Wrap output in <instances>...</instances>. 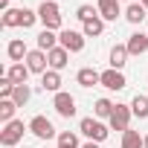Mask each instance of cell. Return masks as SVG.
Wrapping results in <instances>:
<instances>
[{
  "instance_id": "cell-1",
  "label": "cell",
  "mask_w": 148,
  "mask_h": 148,
  "mask_svg": "<svg viewBox=\"0 0 148 148\" xmlns=\"http://www.w3.org/2000/svg\"><path fill=\"white\" fill-rule=\"evenodd\" d=\"M79 131H82L90 142H105V139L110 136V125H105V122H99V119H93V116H84V119L79 122Z\"/></svg>"
},
{
  "instance_id": "cell-2",
  "label": "cell",
  "mask_w": 148,
  "mask_h": 148,
  "mask_svg": "<svg viewBox=\"0 0 148 148\" xmlns=\"http://www.w3.org/2000/svg\"><path fill=\"white\" fill-rule=\"evenodd\" d=\"M38 18H41L44 29H52V32L61 29V9H58L55 0H44V3L38 6Z\"/></svg>"
},
{
  "instance_id": "cell-3",
  "label": "cell",
  "mask_w": 148,
  "mask_h": 148,
  "mask_svg": "<svg viewBox=\"0 0 148 148\" xmlns=\"http://www.w3.org/2000/svg\"><path fill=\"white\" fill-rule=\"evenodd\" d=\"M29 131V125H23L21 119H12V122H6L3 125V131H0V145H6V148H15L21 139H23V134Z\"/></svg>"
},
{
  "instance_id": "cell-4",
  "label": "cell",
  "mask_w": 148,
  "mask_h": 148,
  "mask_svg": "<svg viewBox=\"0 0 148 148\" xmlns=\"http://www.w3.org/2000/svg\"><path fill=\"white\" fill-rule=\"evenodd\" d=\"M131 116H134V110H131V105H116L113 108V113H110V119H108V125H110V131H131L128 125H131Z\"/></svg>"
},
{
  "instance_id": "cell-5",
  "label": "cell",
  "mask_w": 148,
  "mask_h": 148,
  "mask_svg": "<svg viewBox=\"0 0 148 148\" xmlns=\"http://www.w3.org/2000/svg\"><path fill=\"white\" fill-rule=\"evenodd\" d=\"M58 44H61L67 52H82V49H84V32H76V29H61Z\"/></svg>"
},
{
  "instance_id": "cell-6",
  "label": "cell",
  "mask_w": 148,
  "mask_h": 148,
  "mask_svg": "<svg viewBox=\"0 0 148 148\" xmlns=\"http://www.w3.org/2000/svg\"><path fill=\"white\" fill-rule=\"evenodd\" d=\"M52 108H55V113H58V116H64V119L76 116V99H73L70 93H64V90L52 96Z\"/></svg>"
},
{
  "instance_id": "cell-7",
  "label": "cell",
  "mask_w": 148,
  "mask_h": 148,
  "mask_svg": "<svg viewBox=\"0 0 148 148\" xmlns=\"http://www.w3.org/2000/svg\"><path fill=\"white\" fill-rule=\"evenodd\" d=\"M29 134H35L38 139H52L55 136V128L47 116H32L29 119Z\"/></svg>"
},
{
  "instance_id": "cell-8",
  "label": "cell",
  "mask_w": 148,
  "mask_h": 148,
  "mask_svg": "<svg viewBox=\"0 0 148 148\" xmlns=\"http://www.w3.org/2000/svg\"><path fill=\"white\" fill-rule=\"evenodd\" d=\"M23 64L29 67V73H38V76H44L47 67H49V58H47V52H44V49H29V55H26V61H23Z\"/></svg>"
},
{
  "instance_id": "cell-9",
  "label": "cell",
  "mask_w": 148,
  "mask_h": 148,
  "mask_svg": "<svg viewBox=\"0 0 148 148\" xmlns=\"http://www.w3.org/2000/svg\"><path fill=\"white\" fill-rule=\"evenodd\" d=\"M102 87H108V90H125L128 82L122 76V70H105L102 73Z\"/></svg>"
},
{
  "instance_id": "cell-10",
  "label": "cell",
  "mask_w": 148,
  "mask_h": 148,
  "mask_svg": "<svg viewBox=\"0 0 148 148\" xmlns=\"http://www.w3.org/2000/svg\"><path fill=\"white\" fill-rule=\"evenodd\" d=\"M125 47H128L131 55H145V52H148V32H134Z\"/></svg>"
},
{
  "instance_id": "cell-11",
  "label": "cell",
  "mask_w": 148,
  "mask_h": 148,
  "mask_svg": "<svg viewBox=\"0 0 148 148\" xmlns=\"http://www.w3.org/2000/svg\"><path fill=\"white\" fill-rule=\"evenodd\" d=\"M76 82H79L82 87H96V84H102V73L93 70V67H82V70L76 73Z\"/></svg>"
},
{
  "instance_id": "cell-12",
  "label": "cell",
  "mask_w": 148,
  "mask_h": 148,
  "mask_svg": "<svg viewBox=\"0 0 148 148\" xmlns=\"http://www.w3.org/2000/svg\"><path fill=\"white\" fill-rule=\"evenodd\" d=\"M122 0H99V15H102V21H116L119 15H122Z\"/></svg>"
},
{
  "instance_id": "cell-13",
  "label": "cell",
  "mask_w": 148,
  "mask_h": 148,
  "mask_svg": "<svg viewBox=\"0 0 148 148\" xmlns=\"http://www.w3.org/2000/svg\"><path fill=\"white\" fill-rule=\"evenodd\" d=\"M47 58H49V70H64V67H67V61H70V52L58 44L55 49H49V52H47Z\"/></svg>"
},
{
  "instance_id": "cell-14",
  "label": "cell",
  "mask_w": 148,
  "mask_h": 148,
  "mask_svg": "<svg viewBox=\"0 0 148 148\" xmlns=\"http://www.w3.org/2000/svg\"><path fill=\"white\" fill-rule=\"evenodd\" d=\"M6 55H9L15 64H21V61H26L29 49H26V44H23L21 38H15V41H9V47H6Z\"/></svg>"
},
{
  "instance_id": "cell-15",
  "label": "cell",
  "mask_w": 148,
  "mask_h": 148,
  "mask_svg": "<svg viewBox=\"0 0 148 148\" xmlns=\"http://www.w3.org/2000/svg\"><path fill=\"white\" fill-rule=\"evenodd\" d=\"M3 76H9V82L12 84H26V79H29V67L21 61V64H12L6 73H3Z\"/></svg>"
},
{
  "instance_id": "cell-16",
  "label": "cell",
  "mask_w": 148,
  "mask_h": 148,
  "mask_svg": "<svg viewBox=\"0 0 148 148\" xmlns=\"http://www.w3.org/2000/svg\"><path fill=\"white\" fill-rule=\"evenodd\" d=\"M41 87L47 93H61V76H58V70H47L44 76H41Z\"/></svg>"
},
{
  "instance_id": "cell-17",
  "label": "cell",
  "mask_w": 148,
  "mask_h": 148,
  "mask_svg": "<svg viewBox=\"0 0 148 148\" xmlns=\"http://www.w3.org/2000/svg\"><path fill=\"white\" fill-rule=\"evenodd\" d=\"M128 55H131L128 47H125V44H116V47L110 49V70H122V67L128 64Z\"/></svg>"
},
{
  "instance_id": "cell-18",
  "label": "cell",
  "mask_w": 148,
  "mask_h": 148,
  "mask_svg": "<svg viewBox=\"0 0 148 148\" xmlns=\"http://www.w3.org/2000/svg\"><path fill=\"white\" fill-rule=\"evenodd\" d=\"M145 12H148V9H145L142 3H136V0H134V3H128V9H125V21L136 26V23L145 21Z\"/></svg>"
},
{
  "instance_id": "cell-19",
  "label": "cell",
  "mask_w": 148,
  "mask_h": 148,
  "mask_svg": "<svg viewBox=\"0 0 148 148\" xmlns=\"http://www.w3.org/2000/svg\"><path fill=\"white\" fill-rule=\"evenodd\" d=\"M55 47H58V35H55L52 29H41V35H38V49L49 52V49H55Z\"/></svg>"
},
{
  "instance_id": "cell-20",
  "label": "cell",
  "mask_w": 148,
  "mask_h": 148,
  "mask_svg": "<svg viewBox=\"0 0 148 148\" xmlns=\"http://www.w3.org/2000/svg\"><path fill=\"white\" fill-rule=\"evenodd\" d=\"M82 32H84V38H99V35L105 32V21H102V15L93 18V21H87V23L82 26Z\"/></svg>"
},
{
  "instance_id": "cell-21",
  "label": "cell",
  "mask_w": 148,
  "mask_h": 148,
  "mask_svg": "<svg viewBox=\"0 0 148 148\" xmlns=\"http://www.w3.org/2000/svg\"><path fill=\"white\" fill-rule=\"evenodd\" d=\"M131 110H134V116H139V119H148V96L136 93V96L131 99Z\"/></svg>"
},
{
  "instance_id": "cell-22",
  "label": "cell",
  "mask_w": 148,
  "mask_h": 148,
  "mask_svg": "<svg viewBox=\"0 0 148 148\" xmlns=\"http://www.w3.org/2000/svg\"><path fill=\"white\" fill-rule=\"evenodd\" d=\"M113 102L110 99H96V105H93V113H96V119H110V113H113Z\"/></svg>"
},
{
  "instance_id": "cell-23",
  "label": "cell",
  "mask_w": 148,
  "mask_h": 148,
  "mask_svg": "<svg viewBox=\"0 0 148 148\" xmlns=\"http://www.w3.org/2000/svg\"><path fill=\"white\" fill-rule=\"evenodd\" d=\"M122 148H145V136H139V131H125L122 134Z\"/></svg>"
},
{
  "instance_id": "cell-24",
  "label": "cell",
  "mask_w": 148,
  "mask_h": 148,
  "mask_svg": "<svg viewBox=\"0 0 148 148\" xmlns=\"http://www.w3.org/2000/svg\"><path fill=\"white\" fill-rule=\"evenodd\" d=\"M15 110H18V105L12 99H0V122H3V125L15 119Z\"/></svg>"
},
{
  "instance_id": "cell-25",
  "label": "cell",
  "mask_w": 148,
  "mask_h": 148,
  "mask_svg": "<svg viewBox=\"0 0 148 148\" xmlns=\"http://www.w3.org/2000/svg\"><path fill=\"white\" fill-rule=\"evenodd\" d=\"M29 99H32V90H29V84H18V87H15V93H12V102H15L18 108H23Z\"/></svg>"
},
{
  "instance_id": "cell-26",
  "label": "cell",
  "mask_w": 148,
  "mask_h": 148,
  "mask_svg": "<svg viewBox=\"0 0 148 148\" xmlns=\"http://www.w3.org/2000/svg\"><path fill=\"white\" fill-rule=\"evenodd\" d=\"M58 148H82V145H79V136L73 131H61L58 134Z\"/></svg>"
},
{
  "instance_id": "cell-27",
  "label": "cell",
  "mask_w": 148,
  "mask_h": 148,
  "mask_svg": "<svg viewBox=\"0 0 148 148\" xmlns=\"http://www.w3.org/2000/svg\"><path fill=\"white\" fill-rule=\"evenodd\" d=\"M76 18H79L82 23H87V21H93V18H99V9H93L90 3H82V6L76 9Z\"/></svg>"
},
{
  "instance_id": "cell-28",
  "label": "cell",
  "mask_w": 148,
  "mask_h": 148,
  "mask_svg": "<svg viewBox=\"0 0 148 148\" xmlns=\"http://www.w3.org/2000/svg\"><path fill=\"white\" fill-rule=\"evenodd\" d=\"M0 23H3L6 29L21 26V9H6V12H3V21H0Z\"/></svg>"
},
{
  "instance_id": "cell-29",
  "label": "cell",
  "mask_w": 148,
  "mask_h": 148,
  "mask_svg": "<svg viewBox=\"0 0 148 148\" xmlns=\"http://www.w3.org/2000/svg\"><path fill=\"white\" fill-rule=\"evenodd\" d=\"M38 21H41L38 12H32V9H21V26H23V29H32Z\"/></svg>"
},
{
  "instance_id": "cell-30",
  "label": "cell",
  "mask_w": 148,
  "mask_h": 148,
  "mask_svg": "<svg viewBox=\"0 0 148 148\" xmlns=\"http://www.w3.org/2000/svg\"><path fill=\"white\" fill-rule=\"evenodd\" d=\"M15 87H18V84H12V82H9V76H3V79H0V99H12Z\"/></svg>"
},
{
  "instance_id": "cell-31",
  "label": "cell",
  "mask_w": 148,
  "mask_h": 148,
  "mask_svg": "<svg viewBox=\"0 0 148 148\" xmlns=\"http://www.w3.org/2000/svg\"><path fill=\"white\" fill-rule=\"evenodd\" d=\"M82 148H99V142H84Z\"/></svg>"
},
{
  "instance_id": "cell-32",
  "label": "cell",
  "mask_w": 148,
  "mask_h": 148,
  "mask_svg": "<svg viewBox=\"0 0 148 148\" xmlns=\"http://www.w3.org/2000/svg\"><path fill=\"white\" fill-rule=\"evenodd\" d=\"M139 3H142V6H145V9H148V0H139Z\"/></svg>"
},
{
  "instance_id": "cell-33",
  "label": "cell",
  "mask_w": 148,
  "mask_h": 148,
  "mask_svg": "<svg viewBox=\"0 0 148 148\" xmlns=\"http://www.w3.org/2000/svg\"><path fill=\"white\" fill-rule=\"evenodd\" d=\"M145 148H148V134H145Z\"/></svg>"
},
{
  "instance_id": "cell-34",
  "label": "cell",
  "mask_w": 148,
  "mask_h": 148,
  "mask_svg": "<svg viewBox=\"0 0 148 148\" xmlns=\"http://www.w3.org/2000/svg\"><path fill=\"white\" fill-rule=\"evenodd\" d=\"M128 3H134V0H128Z\"/></svg>"
}]
</instances>
